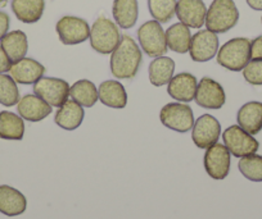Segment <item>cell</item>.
<instances>
[{
	"mask_svg": "<svg viewBox=\"0 0 262 219\" xmlns=\"http://www.w3.org/2000/svg\"><path fill=\"white\" fill-rule=\"evenodd\" d=\"M142 62L143 54L139 45L131 36L123 35L120 44L111 54V72L116 79L131 80L137 76Z\"/></svg>",
	"mask_w": 262,
	"mask_h": 219,
	"instance_id": "cell-1",
	"label": "cell"
},
{
	"mask_svg": "<svg viewBox=\"0 0 262 219\" xmlns=\"http://www.w3.org/2000/svg\"><path fill=\"white\" fill-rule=\"evenodd\" d=\"M216 58L221 67L231 72H241L252 59L251 40L247 37H234L229 40L219 49Z\"/></svg>",
	"mask_w": 262,
	"mask_h": 219,
	"instance_id": "cell-2",
	"label": "cell"
},
{
	"mask_svg": "<svg viewBox=\"0 0 262 219\" xmlns=\"http://www.w3.org/2000/svg\"><path fill=\"white\" fill-rule=\"evenodd\" d=\"M239 21V11L234 0H213L206 14V27L215 34L230 31Z\"/></svg>",
	"mask_w": 262,
	"mask_h": 219,
	"instance_id": "cell-3",
	"label": "cell"
},
{
	"mask_svg": "<svg viewBox=\"0 0 262 219\" xmlns=\"http://www.w3.org/2000/svg\"><path fill=\"white\" fill-rule=\"evenodd\" d=\"M121 37L117 25L107 17H98L90 27V45L98 54H112Z\"/></svg>",
	"mask_w": 262,
	"mask_h": 219,
	"instance_id": "cell-4",
	"label": "cell"
},
{
	"mask_svg": "<svg viewBox=\"0 0 262 219\" xmlns=\"http://www.w3.org/2000/svg\"><path fill=\"white\" fill-rule=\"evenodd\" d=\"M138 40L142 50L150 58L162 57L167 53L166 31L156 19L143 23L138 30Z\"/></svg>",
	"mask_w": 262,
	"mask_h": 219,
	"instance_id": "cell-5",
	"label": "cell"
},
{
	"mask_svg": "<svg viewBox=\"0 0 262 219\" xmlns=\"http://www.w3.org/2000/svg\"><path fill=\"white\" fill-rule=\"evenodd\" d=\"M160 119L165 127L185 133L193 128L194 113L186 103H168L161 109Z\"/></svg>",
	"mask_w": 262,
	"mask_h": 219,
	"instance_id": "cell-6",
	"label": "cell"
},
{
	"mask_svg": "<svg viewBox=\"0 0 262 219\" xmlns=\"http://www.w3.org/2000/svg\"><path fill=\"white\" fill-rule=\"evenodd\" d=\"M223 140L226 149L235 158L256 154L259 148L258 141L238 125L226 128L223 133Z\"/></svg>",
	"mask_w": 262,
	"mask_h": 219,
	"instance_id": "cell-7",
	"label": "cell"
},
{
	"mask_svg": "<svg viewBox=\"0 0 262 219\" xmlns=\"http://www.w3.org/2000/svg\"><path fill=\"white\" fill-rule=\"evenodd\" d=\"M34 92L52 107H62L70 96L69 82L57 77H41L34 84Z\"/></svg>",
	"mask_w": 262,
	"mask_h": 219,
	"instance_id": "cell-8",
	"label": "cell"
},
{
	"mask_svg": "<svg viewBox=\"0 0 262 219\" xmlns=\"http://www.w3.org/2000/svg\"><path fill=\"white\" fill-rule=\"evenodd\" d=\"M58 37L64 45H79L90 37V26L85 19L64 16L55 25Z\"/></svg>",
	"mask_w": 262,
	"mask_h": 219,
	"instance_id": "cell-9",
	"label": "cell"
},
{
	"mask_svg": "<svg viewBox=\"0 0 262 219\" xmlns=\"http://www.w3.org/2000/svg\"><path fill=\"white\" fill-rule=\"evenodd\" d=\"M221 136V125L213 115L203 114L194 122L191 140L200 149H208L217 143Z\"/></svg>",
	"mask_w": 262,
	"mask_h": 219,
	"instance_id": "cell-10",
	"label": "cell"
},
{
	"mask_svg": "<svg viewBox=\"0 0 262 219\" xmlns=\"http://www.w3.org/2000/svg\"><path fill=\"white\" fill-rule=\"evenodd\" d=\"M217 34L210 30H201L191 36L189 54L194 62L205 63L213 59L219 52Z\"/></svg>",
	"mask_w": 262,
	"mask_h": 219,
	"instance_id": "cell-11",
	"label": "cell"
},
{
	"mask_svg": "<svg viewBox=\"0 0 262 219\" xmlns=\"http://www.w3.org/2000/svg\"><path fill=\"white\" fill-rule=\"evenodd\" d=\"M194 100L196 105L206 109H221L226 102L225 90L213 79L203 77L196 85Z\"/></svg>",
	"mask_w": 262,
	"mask_h": 219,
	"instance_id": "cell-12",
	"label": "cell"
},
{
	"mask_svg": "<svg viewBox=\"0 0 262 219\" xmlns=\"http://www.w3.org/2000/svg\"><path fill=\"white\" fill-rule=\"evenodd\" d=\"M230 153L224 143L210 146L205 154V169L213 180H224L230 171Z\"/></svg>",
	"mask_w": 262,
	"mask_h": 219,
	"instance_id": "cell-13",
	"label": "cell"
},
{
	"mask_svg": "<svg viewBox=\"0 0 262 219\" xmlns=\"http://www.w3.org/2000/svg\"><path fill=\"white\" fill-rule=\"evenodd\" d=\"M207 7L203 0H178L176 13L179 21L189 29H201L206 22Z\"/></svg>",
	"mask_w": 262,
	"mask_h": 219,
	"instance_id": "cell-14",
	"label": "cell"
},
{
	"mask_svg": "<svg viewBox=\"0 0 262 219\" xmlns=\"http://www.w3.org/2000/svg\"><path fill=\"white\" fill-rule=\"evenodd\" d=\"M12 79L21 85H34L45 75V67L32 58H22L12 63L9 68Z\"/></svg>",
	"mask_w": 262,
	"mask_h": 219,
	"instance_id": "cell-15",
	"label": "cell"
},
{
	"mask_svg": "<svg viewBox=\"0 0 262 219\" xmlns=\"http://www.w3.org/2000/svg\"><path fill=\"white\" fill-rule=\"evenodd\" d=\"M18 114L29 122H40L52 113L53 107L37 95L27 94L17 103Z\"/></svg>",
	"mask_w": 262,
	"mask_h": 219,
	"instance_id": "cell-16",
	"label": "cell"
},
{
	"mask_svg": "<svg viewBox=\"0 0 262 219\" xmlns=\"http://www.w3.org/2000/svg\"><path fill=\"white\" fill-rule=\"evenodd\" d=\"M196 85H198V81L191 73H179V75H175L167 84V92L172 99L178 100V102L189 103L194 100Z\"/></svg>",
	"mask_w": 262,
	"mask_h": 219,
	"instance_id": "cell-17",
	"label": "cell"
},
{
	"mask_svg": "<svg viewBox=\"0 0 262 219\" xmlns=\"http://www.w3.org/2000/svg\"><path fill=\"white\" fill-rule=\"evenodd\" d=\"M98 99L103 105L113 109H123L127 105V94L121 82L107 80L98 87Z\"/></svg>",
	"mask_w": 262,
	"mask_h": 219,
	"instance_id": "cell-18",
	"label": "cell"
},
{
	"mask_svg": "<svg viewBox=\"0 0 262 219\" xmlns=\"http://www.w3.org/2000/svg\"><path fill=\"white\" fill-rule=\"evenodd\" d=\"M84 115V107L75 100H67L62 107L58 108L54 115V122L63 130L74 131L81 126Z\"/></svg>",
	"mask_w": 262,
	"mask_h": 219,
	"instance_id": "cell-19",
	"label": "cell"
},
{
	"mask_svg": "<svg viewBox=\"0 0 262 219\" xmlns=\"http://www.w3.org/2000/svg\"><path fill=\"white\" fill-rule=\"evenodd\" d=\"M27 200L24 193L11 186H0V213L8 216L21 215L26 211Z\"/></svg>",
	"mask_w": 262,
	"mask_h": 219,
	"instance_id": "cell-20",
	"label": "cell"
},
{
	"mask_svg": "<svg viewBox=\"0 0 262 219\" xmlns=\"http://www.w3.org/2000/svg\"><path fill=\"white\" fill-rule=\"evenodd\" d=\"M236 120L239 127L252 136L257 135L262 130V103L249 102L242 105L236 114Z\"/></svg>",
	"mask_w": 262,
	"mask_h": 219,
	"instance_id": "cell-21",
	"label": "cell"
},
{
	"mask_svg": "<svg viewBox=\"0 0 262 219\" xmlns=\"http://www.w3.org/2000/svg\"><path fill=\"white\" fill-rule=\"evenodd\" d=\"M112 14L116 25L123 30H128L137 25L139 17L138 0H113Z\"/></svg>",
	"mask_w": 262,
	"mask_h": 219,
	"instance_id": "cell-22",
	"label": "cell"
},
{
	"mask_svg": "<svg viewBox=\"0 0 262 219\" xmlns=\"http://www.w3.org/2000/svg\"><path fill=\"white\" fill-rule=\"evenodd\" d=\"M11 7L18 21L31 25L41 19L45 9V0H12Z\"/></svg>",
	"mask_w": 262,
	"mask_h": 219,
	"instance_id": "cell-23",
	"label": "cell"
},
{
	"mask_svg": "<svg viewBox=\"0 0 262 219\" xmlns=\"http://www.w3.org/2000/svg\"><path fill=\"white\" fill-rule=\"evenodd\" d=\"M0 45L12 63L25 58L29 52V40H27L26 34L21 30L8 32L0 40Z\"/></svg>",
	"mask_w": 262,
	"mask_h": 219,
	"instance_id": "cell-24",
	"label": "cell"
},
{
	"mask_svg": "<svg viewBox=\"0 0 262 219\" xmlns=\"http://www.w3.org/2000/svg\"><path fill=\"white\" fill-rule=\"evenodd\" d=\"M148 72H149L150 84L156 87H161L163 85H167L173 77L175 62L166 55L158 57L155 60H152Z\"/></svg>",
	"mask_w": 262,
	"mask_h": 219,
	"instance_id": "cell-25",
	"label": "cell"
},
{
	"mask_svg": "<svg viewBox=\"0 0 262 219\" xmlns=\"http://www.w3.org/2000/svg\"><path fill=\"white\" fill-rule=\"evenodd\" d=\"M166 41H167L168 49L178 54L189 53L191 41L190 29L181 22L172 25L166 31Z\"/></svg>",
	"mask_w": 262,
	"mask_h": 219,
	"instance_id": "cell-26",
	"label": "cell"
},
{
	"mask_svg": "<svg viewBox=\"0 0 262 219\" xmlns=\"http://www.w3.org/2000/svg\"><path fill=\"white\" fill-rule=\"evenodd\" d=\"M25 135V122L21 115L3 110L0 112V138L22 140Z\"/></svg>",
	"mask_w": 262,
	"mask_h": 219,
	"instance_id": "cell-27",
	"label": "cell"
},
{
	"mask_svg": "<svg viewBox=\"0 0 262 219\" xmlns=\"http://www.w3.org/2000/svg\"><path fill=\"white\" fill-rule=\"evenodd\" d=\"M70 96L81 107L92 108L98 102V87L89 80H80L70 87Z\"/></svg>",
	"mask_w": 262,
	"mask_h": 219,
	"instance_id": "cell-28",
	"label": "cell"
},
{
	"mask_svg": "<svg viewBox=\"0 0 262 219\" xmlns=\"http://www.w3.org/2000/svg\"><path fill=\"white\" fill-rule=\"evenodd\" d=\"M178 0H148V8L153 18L160 23H167L176 13Z\"/></svg>",
	"mask_w": 262,
	"mask_h": 219,
	"instance_id": "cell-29",
	"label": "cell"
},
{
	"mask_svg": "<svg viewBox=\"0 0 262 219\" xmlns=\"http://www.w3.org/2000/svg\"><path fill=\"white\" fill-rule=\"evenodd\" d=\"M238 168L247 180L262 182V155L251 154L241 158Z\"/></svg>",
	"mask_w": 262,
	"mask_h": 219,
	"instance_id": "cell-30",
	"label": "cell"
},
{
	"mask_svg": "<svg viewBox=\"0 0 262 219\" xmlns=\"http://www.w3.org/2000/svg\"><path fill=\"white\" fill-rule=\"evenodd\" d=\"M19 90L17 82L11 75L0 73V104L4 107H13L19 102Z\"/></svg>",
	"mask_w": 262,
	"mask_h": 219,
	"instance_id": "cell-31",
	"label": "cell"
},
{
	"mask_svg": "<svg viewBox=\"0 0 262 219\" xmlns=\"http://www.w3.org/2000/svg\"><path fill=\"white\" fill-rule=\"evenodd\" d=\"M243 77L249 85L262 86V59H251L244 67Z\"/></svg>",
	"mask_w": 262,
	"mask_h": 219,
	"instance_id": "cell-32",
	"label": "cell"
},
{
	"mask_svg": "<svg viewBox=\"0 0 262 219\" xmlns=\"http://www.w3.org/2000/svg\"><path fill=\"white\" fill-rule=\"evenodd\" d=\"M252 59H262V35L251 41Z\"/></svg>",
	"mask_w": 262,
	"mask_h": 219,
	"instance_id": "cell-33",
	"label": "cell"
},
{
	"mask_svg": "<svg viewBox=\"0 0 262 219\" xmlns=\"http://www.w3.org/2000/svg\"><path fill=\"white\" fill-rule=\"evenodd\" d=\"M9 23H11V19H9L8 14L0 11V40L8 34Z\"/></svg>",
	"mask_w": 262,
	"mask_h": 219,
	"instance_id": "cell-34",
	"label": "cell"
},
{
	"mask_svg": "<svg viewBox=\"0 0 262 219\" xmlns=\"http://www.w3.org/2000/svg\"><path fill=\"white\" fill-rule=\"evenodd\" d=\"M11 65H12L11 59H9L8 55L6 54V52H4L2 45H0V73L9 72Z\"/></svg>",
	"mask_w": 262,
	"mask_h": 219,
	"instance_id": "cell-35",
	"label": "cell"
},
{
	"mask_svg": "<svg viewBox=\"0 0 262 219\" xmlns=\"http://www.w3.org/2000/svg\"><path fill=\"white\" fill-rule=\"evenodd\" d=\"M249 8L253 11H262V0H246Z\"/></svg>",
	"mask_w": 262,
	"mask_h": 219,
	"instance_id": "cell-36",
	"label": "cell"
},
{
	"mask_svg": "<svg viewBox=\"0 0 262 219\" xmlns=\"http://www.w3.org/2000/svg\"><path fill=\"white\" fill-rule=\"evenodd\" d=\"M6 2H7V0H0V4H4Z\"/></svg>",
	"mask_w": 262,
	"mask_h": 219,
	"instance_id": "cell-37",
	"label": "cell"
},
{
	"mask_svg": "<svg viewBox=\"0 0 262 219\" xmlns=\"http://www.w3.org/2000/svg\"><path fill=\"white\" fill-rule=\"evenodd\" d=\"M261 21H262V18H261Z\"/></svg>",
	"mask_w": 262,
	"mask_h": 219,
	"instance_id": "cell-38",
	"label": "cell"
}]
</instances>
